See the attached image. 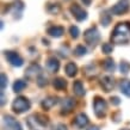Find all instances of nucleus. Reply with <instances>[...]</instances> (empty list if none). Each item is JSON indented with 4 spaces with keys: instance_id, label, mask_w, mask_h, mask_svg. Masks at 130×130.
Returning a JSON list of instances; mask_svg holds the SVG:
<instances>
[{
    "instance_id": "21",
    "label": "nucleus",
    "mask_w": 130,
    "mask_h": 130,
    "mask_svg": "<svg viewBox=\"0 0 130 130\" xmlns=\"http://www.w3.org/2000/svg\"><path fill=\"white\" fill-rule=\"evenodd\" d=\"M53 86L55 87L57 91H62L67 87V81L63 79V78H56L53 81Z\"/></svg>"
},
{
    "instance_id": "6",
    "label": "nucleus",
    "mask_w": 130,
    "mask_h": 130,
    "mask_svg": "<svg viewBox=\"0 0 130 130\" xmlns=\"http://www.w3.org/2000/svg\"><path fill=\"white\" fill-rule=\"evenodd\" d=\"M3 129L4 130H23L22 126L16 119L11 116H4L3 117Z\"/></svg>"
},
{
    "instance_id": "35",
    "label": "nucleus",
    "mask_w": 130,
    "mask_h": 130,
    "mask_svg": "<svg viewBox=\"0 0 130 130\" xmlns=\"http://www.w3.org/2000/svg\"><path fill=\"white\" fill-rule=\"evenodd\" d=\"M5 104V97H4V92H1V105Z\"/></svg>"
},
{
    "instance_id": "26",
    "label": "nucleus",
    "mask_w": 130,
    "mask_h": 130,
    "mask_svg": "<svg viewBox=\"0 0 130 130\" xmlns=\"http://www.w3.org/2000/svg\"><path fill=\"white\" fill-rule=\"evenodd\" d=\"M61 7H60L57 4H50L48 6V12L51 13V14H56V13H59Z\"/></svg>"
},
{
    "instance_id": "10",
    "label": "nucleus",
    "mask_w": 130,
    "mask_h": 130,
    "mask_svg": "<svg viewBox=\"0 0 130 130\" xmlns=\"http://www.w3.org/2000/svg\"><path fill=\"white\" fill-rule=\"evenodd\" d=\"M26 123H28V125H29V128H30V130H47V129H45V128H47V125L42 124V123L38 121V118H37V116H36V115L28 117Z\"/></svg>"
},
{
    "instance_id": "8",
    "label": "nucleus",
    "mask_w": 130,
    "mask_h": 130,
    "mask_svg": "<svg viewBox=\"0 0 130 130\" xmlns=\"http://www.w3.org/2000/svg\"><path fill=\"white\" fill-rule=\"evenodd\" d=\"M41 74H42V68H41V66L37 64V63L30 64V66L26 68V71H25V76L30 80L37 79Z\"/></svg>"
},
{
    "instance_id": "12",
    "label": "nucleus",
    "mask_w": 130,
    "mask_h": 130,
    "mask_svg": "<svg viewBox=\"0 0 130 130\" xmlns=\"http://www.w3.org/2000/svg\"><path fill=\"white\" fill-rule=\"evenodd\" d=\"M45 68H47V71L49 72V73H51V74H53V73H56L60 68L59 60L55 59V57H49L47 63H45Z\"/></svg>"
},
{
    "instance_id": "30",
    "label": "nucleus",
    "mask_w": 130,
    "mask_h": 130,
    "mask_svg": "<svg viewBox=\"0 0 130 130\" xmlns=\"http://www.w3.org/2000/svg\"><path fill=\"white\" fill-rule=\"evenodd\" d=\"M36 83H37V85L40 87H44L47 85V79H45L44 76H42V75H40V76L36 79Z\"/></svg>"
},
{
    "instance_id": "19",
    "label": "nucleus",
    "mask_w": 130,
    "mask_h": 130,
    "mask_svg": "<svg viewBox=\"0 0 130 130\" xmlns=\"http://www.w3.org/2000/svg\"><path fill=\"white\" fill-rule=\"evenodd\" d=\"M119 88H121V92L123 94L130 98V80H122L119 83Z\"/></svg>"
},
{
    "instance_id": "15",
    "label": "nucleus",
    "mask_w": 130,
    "mask_h": 130,
    "mask_svg": "<svg viewBox=\"0 0 130 130\" xmlns=\"http://www.w3.org/2000/svg\"><path fill=\"white\" fill-rule=\"evenodd\" d=\"M83 71H84L85 76L88 78V79H92V78L97 76V74H98V69H97V67H95V64H88V66H85V67L83 68Z\"/></svg>"
},
{
    "instance_id": "3",
    "label": "nucleus",
    "mask_w": 130,
    "mask_h": 130,
    "mask_svg": "<svg viewBox=\"0 0 130 130\" xmlns=\"http://www.w3.org/2000/svg\"><path fill=\"white\" fill-rule=\"evenodd\" d=\"M93 109H94V113L98 118H104L107 113V105L106 102L100 97H95L94 102H93Z\"/></svg>"
},
{
    "instance_id": "20",
    "label": "nucleus",
    "mask_w": 130,
    "mask_h": 130,
    "mask_svg": "<svg viewBox=\"0 0 130 130\" xmlns=\"http://www.w3.org/2000/svg\"><path fill=\"white\" fill-rule=\"evenodd\" d=\"M73 91H74L75 94L79 95V97H81V95L85 94V88H84V85L80 80L74 81V84H73Z\"/></svg>"
},
{
    "instance_id": "4",
    "label": "nucleus",
    "mask_w": 130,
    "mask_h": 130,
    "mask_svg": "<svg viewBox=\"0 0 130 130\" xmlns=\"http://www.w3.org/2000/svg\"><path fill=\"white\" fill-rule=\"evenodd\" d=\"M84 40H85V42H86L88 45L95 47L97 43L99 42V40H100V35H99L98 29L91 28V29H88V30H86L85 34H84Z\"/></svg>"
},
{
    "instance_id": "28",
    "label": "nucleus",
    "mask_w": 130,
    "mask_h": 130,
    "mask_svg": "<svg viewBox=\"0 0 130 130\" xmlns=\"http://www.w3.org/2000/svg\"><path fill=\"white\" fill-rule=\"evenodd\" d=\"M112 50H113V48H112V45H111L110 43H104V44H103L102 51L104 53V54L109 55V54H111V53H112Z\"/></svg>"
},
{
    "instance_id": "9",
    "label": "nucleus",
    "mask_w": 130,
    "mask_h": 130,
    "mask_svg": "<svg viewBox=\"0 0 130 130\" xmlns=\"http://www.w3.org/2000/svg\"><path fill=\"white\" fill-rule=\"evenodd\" d=\"M71 12L73 13L74 18L78 20V22H83V20H85L87 18L86 11H84V8L81 7V6H79L78 4L72 5L71 6Z\"/></svg>"
},
{
    "instance_id": "2",
    "label": "nucleus",
    "mask_w": 130,
    "mask_h": 130,
    "mask_svg": "<svg viewBox=\"0 0 130 130\" xmlns=\"http://www.w3.org/2000/svg\"><path fill=\"white\" fill-rule=\"evenodd\" d=\"M30 107H31V104L25 97H18L14 99V102L12 104V110L18 115L28 111Z\"/></svg>"
},
{
    "instance_id": "7",
    "label": "nucleus",
    "mask_w": 130,
    "mask_h": 130,
    "mask_svg": "<svg viewBox=\"0 0 130 130\" xmlns=\"http://www.w3.org/2000/svg\"><path fill=\"white\" fill-rule=\"evenodd\" d=\"M5 57H6V60L11 63L12 66H14V67H20L24 62L23 57H22L19 54H17L16 51H6V53H5Z\"/></svg>"
},
{
    "instance_id": "31",
    "label": "nucleus",
    "mask_w": 130,
    "mask_h": 130,
    "mask_svg": "<svg viewBox=\"0 0 130 130\" xmlns=\"http://www.w3.org/2000/svg\"><path fill=\"white\" fill-rule=\"evenodd\" d=\"M6 85H7V78H6V75L3 73V74H1V90L3 91L5 90Z\"/></svg>"
},
{
    "instance_id": "27",
    "label": "nucleus",
    "mask_w": 130,
    "mask_h": 130,
    "mask_svg": "<svg viewBox=\"0 0 130 130\" xmlns=\"http://www.w3.org/2000/svg\"><path fill=\"white\" fill-rule=\"evenodd\" d=\"M74 53H75V54H76L78 56H83V55H85V54L87 53V50H86V48L84 47L83 44H79V45H76V48H75Z\"/></svg>"
},
{
    "instance_id": "32",
    "label": "nucleus",
    "mask_w": 130,
    "mask_h": 130,
    "mask_svg": "<svg viewBox=\"0 0 130 130\" xmlns=\"http://www.w3.org/2000/svg\"><path fill=\"white\" fill-rule=\"evenodd\" d=\"M110 102H111V104H112V105H115V106H118L119 104H121V99H119L118 97H111Z\"/></svg>"
},
{
    "instance_id": "33",
    "label": "nucleus",
    "mask_w": 130,
    "mask_h": 130,
    "mask_svg": "<svg viewBox=\"0 0 130 130\" xmlns=\"http://www.w3.org/2000/svg\"><path fill=\"white\" fill-rule=\"evenodd\" d=\"M55 130H67V126L64 125V124H57Z\"/></svg>"
},
{
    "instance_id": "22",
    "label": "nucleus",
    "mask_w": 130,
    "mask_h": 130,
    "mask_svg": "<svg viewBox=\"0 0 130 130\" xmlns=\"http://www.w3.org/2000/svg\"><path fill=\"white\" fill-rule=\"evenodd\" d=\"M103 68H104L106 72H109V73H113L115 68H116L113 60L112 59H106L105 61H104V63H103Z\"/></svg>"
},
{
    "instance_id": "18",
    "label": "nucleus",
    "mask_w": 130,
    "mask_h": 130,
    "mask_svg": "<svg viewBox=\"0 0 130 130\" xmlns=\"http://www.w3.org/2000/svg\"><path fill=\"white\" fill-rule=\"evenodd\" d=\"M64 71H66V74L69 76V78H73L74 75H76L78 73V67L74 62H68L64 67Z\"/></svg>"
},
{
    "instance_id": "36",
    "label": "nucleus",
    "mask_w": 130,
    "mask_h": 130,
    "mask_svg": "<svg viewBox=\"0 0 130 130\" xmlns=\"http://www.w3.org/2000/svg\"><path fill=\"white\" fill-rule=\"evenodd\" d=\"M87 130H100V129H99L98 126L93 125V126H91V128H88V129H87Z\"/></svg>"
},
{
    "instance_id": "14",
    "label": "nucleus",
    "mask_w": 130,
    "mask_h": 130,
    "mask_svg": "<svg viewBox=\"0 0 130 130\" xmlns=\"http://www.w3.org/2000/svg\"><path fill=\"white\" fill-rule=\"evenodd\" d=\"M73 124H74L75 126H78L79 129H83V128H85V126L88 124V117L84 113H79L75 117Z\"/></svg>"
},
{
    "instance_id": "23",
    "label": "nucleus",
    "mask_w": 130,
    "mask_h": 130,
    "mask_svg": "<svg viewBox=\"0 0 130 130\" xmlns=\"http://www.w3.org/2000/svg\"><path fill=\"white\" fill-rule=\"evenodd\" d=\"M25 87H26V83H25V81H23V80H17L16 83L13 84V91H14L16 93L22 92Z\"/></svg>"
},
{
    "instance_id": "5",
    "label": "nucleus",
    "mask_w": 130,
    "mask_h": 130,
    "mask_svg": "<svg viewBox=\"0 0 130 130\" xmlns=\"http://www.w3.org/2000/svg\"><path fill=\"white\" fill-rule=\"evenodd\" d=\"M129 7L130 0H119L118 3L111 8V13H113L116 16H121V14H124L129 11Z\"/></svg>"
},
{
    "instance_id": "11",
    "label": "nucleus",
    "mask_w": 130,
    "mask_h": 130,
    "mask_svg": "<svg viewBox=\"0 0 130 130\" xmlns=\"http://www.w3.org/2000/svg\"><path fill=\"white\" fill-rule=\"evenodd\" d=\"M75 106V102L73 100L72 98H66V99H63L62 103H61V113H64V115H67L73 109H74Z\"/></svg>"
},
{
    "instance_id": "13",
    "label": "nucleus",
    "mask_w": 130,
    "mask_h": 130,
    "mask_svg": "<svg viewBox=\"0 0 130 130\" xmlns=\"http://www.w3.org/2000/svg\"><path fill=\"white\" fill-rule=\"evenodd\" d=\"M100 86L103 87V90L105 91V92H110L115 86L113 78H111V76H109V75L103 76L102 80H100Z\"/></svg>"
},
{
    "instance_id": "24",
    "label": "nucleus",
    "mask_w": 130,
    "mask_h": 130,
    "mask_svg": "<svg viewBox=\"0 0 130 130\" xmlns=\"http://www.w3.org/2000/svg\"><path fill=\"white\" fill-rule=\"evenodd\" d=\"M119 69H121L122 74H128L130 72V63H128L126 61H122L119 64Z\"/></svg>"
},
{
    "instance_id": "37",
    "label": "nucleus",
    "mask_w": 130,
    "mask_h": 130,
    "mask_svg": "<svg viewBox=\"0 0 130 130\" xmlns=\"http://www.w3.org/2000/svg\"><path fill=\"white\" fill-rule=\"evenodd\" d=\"M122 130H129V129H122Z\"/></svg>"
},
{
    "instance_id": "25",
    "label": "nucleus",
    "mask_w": 130,
    "mask_h": 130,
    "mask_svg": "<svg viewBox=\"0 0 130 130\" xmlns=\"http://www.w3.org/2000/svg\"><path fill=\"white\" fill-rule=\"evenodd\" d=\"M100 22H102V24L104 25V26H107L111 22V16L110 14H107L106 12H104V13L102 14V17H100Z\"/></svg>"
},
{
    "instance_id": "29",
    "label": "nucleus",
    "mask_w": 130,
    "mask_h": 130,
    "mask_svg": "<svg viewBox=\"0 0 130 130\" xmlns=\"http://www.w3.org/2000/svg\"><path fill=\"white\" fill-rule=\"evenodd\" d=\"M69 32H71V36L73 37V38H78L79 37V34H80V31H79V29H78V26H71L69 28Z\"/></svg>"
},
{
    "instance_id": "16",
    "label": "nucleus",
    "mask_w": 130,
    "mask_h": 130,
    "mask_svg": "<svg viewBox=\"0 0 130 130\" xmlns=\"http://www.w3.org/2000/svg\"><path fill=\"white\" fill-rule=\"evenodd\" d=\"M47 32L51 37H55V38H59L64 34V29L62 26H59V25H54V26H50V28L47 30Z\"/></svg>"
},
{
    "instance_id": "17",
    "label": "nucleus",
    "mask_w": 130,
    "mask_h": 130,
    "mask_svg": "<svg viewBox=\"0 0 130 130\" xmlns=\"http://www.w3.org/2000/svg\"><path fill=\"white\" fill-rule=\"evenodd\" d=\"M56 103H57V98H55V97H48V98H45L42 102V107H43V110L45 111H49L51 109V107L55 105Z\"/></svg>"
},
{
    "instance_id": "1",
    "label": "nucleus",
    "mask_w": 130,
    "mask_h": 130,
    "mask_svg": "<svg viewBox=\"0 0 130 130\" xmlns=\"http://www.w3.org/2000/svg\"><path fill=\"white\" fill-rule=\"evenodd\" d=\"M111 41L116 44H125L130 41V23H118L115 26Z\"/></svg>"
},
{
    "instance_id": "34",
    "label": "nucleus",
    "mask_w": 130,
    "mask_h": 130,
    "mask_svg": "<svg viewBox=\"0 0 130 130\" xmlns=\"http://www.w3.org/2000/svg\"><path fill=\"white\" fill-rule=\"evenodd\" d=\"M84 5H86V6H90L91 5V0H83Z\"/></svg>"
}]
</instances>
